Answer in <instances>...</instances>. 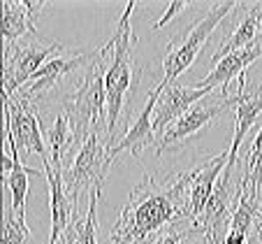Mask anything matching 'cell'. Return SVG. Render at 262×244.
I'll return each mask as SVG.
<instances>
[{
    "label": "cell",
    "instance_id": "6da1fadb",
    "mask_svg": "<svg viewBox=\"0 0 262 244\" xmlns=\"http://www.w3.org/2000/svg\"><path fill=\"white\" fill-rule=\"evenodd\" d=\"M183 219H193L186 174L181 172L165 184H158L154 174H144V179L130 191L119 221L112 226V244H146L160 228Z\"/></svg>",
    "mask_w": 262,
    "mask_h": 244
},
{
    "label": "cell",
    "instance_id": "7a4b0ae2",
    "mask_svg": "<svg viewBox=\"0 0 262 244\" xmlns=\"http://www.w3.org/2000/svg\"><path fill=\"white\" fill-rule=\"evenodd\" d=\"M114 54L112 40L95 49V56L84 68L77 89L63 100V112L68 114L72 130L77 135V142L84 145L93 133H98L100 124H107V91H104V75H107L109 60Z\"/></svg>",
    "mask_w": 262,
    "mask_h": 244
},
{
    "label": "cell",
    "instance_id": "3957f363",
    "mask_svg": "<svg viewBox=\"0 0 262 244\" xmlns=\"http://www.w3.org/2000/svg\"><path fill=\"white\" fill-rule=\"evenodd\" d=\"M137 3L130 0L125 5L123 14L119 19L114 35H112V45H114V54L109 60L107 75H104V91H107V151L114 149V133L119 126L121 112H123L125 103L135 95L137 89V79L133 77V56H135V37L133 26H130V16Z\"/></svg>",
    "mask_w": 262,
    "mask_h": 244
},
{
    "label": "cell",
    "instance_id": "277c9868",
    "mask_svg": "<svg viewBox=\"0 0 262 244\" xmlns=\"http://www.w3.org/2000/svg\"><path fill=\"white\" fill-rule=\"evenodd\" d=\"M239 3H211L207 7L202 16L195 21L190 28H186L183 33H179L177 37H172L167 45V51H165V58H163V79L160 84L167 89L177 82V77L181 75L183 70H188L190 65L195 63L198 54L202 51V47L207 45L209 35L216 30V26L221 24L223 19L232 12H237Z\"/></svg>",
    "mask_w": 262,
    "mask_h": 244
},
{
    "label": "cell",
    "instance_id": "5b68a950",
    "mask_svg": "<svg viewBox=\"0 0 262 244\" xmlns=\"http://www.w3.org/2000/svg\"><path fill=\"white\" fill-rule=\"evenodd\" d=\"M65 45L60 42H45L40 35H35L28 42H16L3 49V95L12 98L19 93L21 86L28 84V79L49 63V56L56 51H63Z\"/></svg>",
    "mask_w": 262,
    "mask_h": 244
},
{
    "label": "cell",
    "instance_id": "8992f818",
    "mask_svg": "<svg viewBox=\"0 0 262 244\" xmlns=\"http://www.w3.org/2000/svg\"><path fill=\"white\" fill-rule=\"evenodd\" d=\"M107 145H102L98 133H93L84 145L79 147V154L65 172V191L72 200L79 198L81 191H93L95 186H102L107 177Z\"/></svg>",
    "mask_w": 262,
    "mask_h": 244
},
{
    "label": "cell",
    "instance_id": "52a82bcc",
    "mask_svg": "<svg viewBox=\"0 0 262 244\" xmlns=\"http://www.w3.org/2000/svg\"><path fill=\"white\" fill-rule=\"evenodd\" d=\"M223 100L228 103V107H234V135H232V145L228 149V165H225L223 172H234L244 135L251 130L255 119L262 114V77H257L255 84L248 86L246 75H242L239 77L237 93L228 95V98H223Z\"/></svg>",
    "mask_w": 262,
    "mask_h": 244
},
{
    "label": "cell",
    "instance_id": "ba28073f",
    "mask_svg": "<svg viewBox=\"0 0 262 244\" xmlns=\"http://www.w3.org/2000/svg\"><path fill=\"white\" fill-rule=\"evenodd\" d=\"M5 130H10L16 142V149H24L26 154H37L47 158V149L42 142V121L37 119L35 103L21 98L19 93L5 98Z\"/></svg>",
    "mask_w": 262,
    "mask_h": 244
},
{
    "label": "cell",
    "instance_id": "9c48e42d",
    "mask_svg": "<svg viewBox=\"0 0 262 244\" xmlns=\"http://www.w3.org/2000/svg\"><path fill=\"white\" fill-rule=\"evenodd\" d=\"M225 110H228V103L223 98L218 105H195V107H190L181 119H177L158 139H156L158 154L174 151V149H179V147H183L193 135H198L204 126L213 124Z\"/></svg>",
    "mask_w": 262,
    "mask_h": 244
},
{
    "label": "cell",
    "instance_id": "30bf717a",
    "mask_svg": "<svg viewBox=\"0 0 262 244\" xmlns=\"http://www.w3.org/2000/svg\"><path fill=\"white\" fill-rule=\"evenodd\" d=\"M93 56H95V51H81V54L68 56V58H63V56H54L49 63H45L33 77H30L28 84L21 86L19 95L26 98V100H30V103L42 100L65 75H70V72H74V70H79V68H86V65L93 60Z\"/></svg>",
    "mask_w": 262,
    "mask_h": 244
},
{
    "label": "cell",
    "instance_id": "8fae6325",
    "mask_svg": "<svg viewBox=\"0 0 262 244\" xmlns=\"http://www.w3.org/2000/svg\"><path fill=\"white\" fill-rule=\"evenodd\" d=\"M165 91L163 84H158L151 93H148V100L144 103L142 112L139 116L135 119V124L130 126V130L123 135L119 145L114 149L107 151V165H112L116 158H119L121 151H130L133 156H139L146 147H151L156 142V130H154V112H156V105H158V98L160 93Z\"/></svg>",
    "mask_w": 262,
    "mask_h": 244
},
{
    "label": "cell",
    "instance_id": "7c38bea8",
    "mask_svg": "<svg viewBox=\"0 0 262 244\" xmlns=\"http://www.w3.org/2000/svg\"><path fill=\"white\" fill-rule=\"evenodd\" d=\"M225 165H228V151H223V154L204 160L198 168L183 172L186 174V184H188L190 216H193V221H200V216L204 214V209H207L209 200H211V193L216 189L218 179H221Z\"/></svg>",
    "mask_w": 262,
    "mask_h": 244
},
{
    "label": "cell",
    "instance_id": "4fadbf2b",
    "mask_svg": "<svg viewBox=\"0 0 262 244\" xmlns=\"http://www.w3.org/2000/svg\"><path fill=\"white\" fill-rule=\"evenodd\" d=\"M211 93V89H193V86H181V84H172L160 93L158 105L154 112V130H156V139L169 128L177 119H181L190 107H195L198 100H202L204 95Z\"/></svg>",
    "mask_w": 262,
    "mask_h": 244
},
{
    "label": "cell",
    "instance_id": "5bb4252c",
    "mask_svg": "<svg viewBox=\"0 0 262 244\" xmlns=\"http://www.w3.org/2000/svg\"><path fill=\"white\" fill-rule=\"evenodd\" d=\"M262 56V42H253L251 47H246V49L242 51H234V54L225 56L223 60H218L216 65H213V70L209 72L204 79H198L193 82V89H221L223 91V98H228V89H230V82L234 79V77H242L246 75V68L251 63H255L257 58Z\"/></svg>",
    "mask_w": 262,
    "mask_h": 244
},
{
    "label": "cell",
    "instance_id": "9a60e30c",
    "mask_svg": "<svg viewBox=\"0 0 262 244\" xmlns=\"http://www.w3.org/2000/svg\"><path fill=\"white\" fill-rule=\"evenodd\" d=\"M47 3L37 0H3V42L12 47L21 42L26 35H37L35 21L42 14ZM3 47V49H5Z\"/></svg>",
    "mask_w": 262,
    "mask_h": 244
},
{
    "label": "cell",
    "instance_id": "2e32d148",
    "mask_svg": "<svg viewBox=\"0 0 262 244\" xmlns=\"http://www.w3.org/2000/svg\"><path fill=\"white\" fill-rule=\"evenodd\" d=\"M45 163V177L49 181V205H51V239L58 242V237H63V233L68 230V226L74 219V200L65 191V172L60 168H54L47 158H42Z\"/></svg>",
    "mask_w": 262,
    "mask_h": 244
},
{
    "label": "cell",
    "instance_id": "e0dca14e",
    "mask_svg": "<svg viewBox=\"0 0 262 244\" xmlns=\"http://www.w3.org/2000/svg\"><path fill=\"white\" fill-rule=\"evenodd\" d=\"M239 12H242V16H239L237 26L228 37H223L221 47L211 56V63H218L225 56L251 47L255 42L257 33L262 30V3H239Z\"/></svg>",
    "mask_w": 262,
    "mask_h": 244
},
{
    "label": "cell",
    "instance_id": "ac0fdd59",
    "mask_svg": "<svg viewBox=\"0 0 262 244\" xmlns=\"http://www.w3.org/2000/svg\"><path fill=\"white\" fill-rule=\"evenodd\" d=\"M5 147L12 151L14 156V168H12L10 174H5V179L3 184L10 189L12 193V209H14V214L26 219V198H28V174H40V170H33V168H26L19 158V149H16V142L12 137L10 130H5Z\"/></svg>",
    "mask_w": 262,
    "mask_h": 244
},
{
    "label": "cell",
    "instance_id": "d6986e66",
    "mask_svg": "<svg viewBox=\"0 0 262 244\" xmlns=\"http://www.w3.org/2000/svg\"><path fill=\"white\" fill-rule=\"evenodd\" d=\"M100 189L95 186L89 193V207H86V216L79 219L74 216L72 223L68 226V230L63 233V244H98L95 242V230H98V198H100Z\"/></svg>",
    "mask_w": 262,
    "mask_h": 244
},
{
    "label": "cell",
    "instance_id": "ffe728a7",
    "mask_svg": "<svg viewBox=\"0 0 262 244\" xmlns=\"http://www.w3.org/2000/svg\"><path fill=\"white\" fill-rule=\"evenodd\" d=\"M239 189L242 193L251 195H262V126L255 133L251 147L246 154V163L242 170V179H239Z\"/></svg>",
    "mask_w": 262,
    "mask_h": 244
},
{
    "label": "cell",
    "instance_id": "44dd1931",
    "mask_svg": "<svg viewBox=\"0 0 262 244\" xmlns=\"http://www.w3.org/2000/svg\"><path fill=\"white\" fill-rule=\"evenodd\" d=\"M47 137H49V147H51V154H49L51 165L63 170L65 151H68L70 147L77 142V135H74L72 124H70V119H68V114H65V112H60V114L56 116V121H54V126H51V130H49V135H47Z\"/></svg>",
    "mask_w": 262,
    "mask_h": 244
},
{
    "label": "cell",
    "instance_id": "7402d4cb",
    "mask_svg": "<svg viewBox=\"0 0 262 244\" xmlns=\"http://www.w3.org/2000/svg\"><path fill=\"white\" fill-rule=\"evenodd\" d=\"M3 244H35L26 219L14 214L12 205L5 209V219H3Z\"/></svg>",
    "mask_w": 262,
    "mask_h": 244
},
{
    "label": "cell",
    "instance_id": "603a6c76",
    "mask_svg": "<svg viewBox=\"0 0 262 244\" xmlns=\"http://www.w3.org/2000/svg\"><path fill=\"white\" fill-rule=\"evenodd\" d=\"M186 7H188V3H186V0H174V3H169L167 10L163 12V16H160V19L154 24V30H160L165 24H167V21H172L177 14H181Z\"/></svg>",
    "mask_w": 262,
    "mask_h": 244
},
{
    "label": "cell",
    "instance_id": "cb8c5ba5",
    "mask_svg": "<svg viewBox=\"0 0 262 244\" xmlns=\"http://www.w3.org/2000/svg\"><path fill=\"white\" fill-rule=\"evenodd\" d=\"M255 244H262V202H260V219H257V228H255Z\"/></svg>",
    "mask_w": 262,
    "mask_h": 244
},
{
    "label": "cell",
    "instance_id": "d4e9b609",
    "mask_svg": "<svg viewBox=\"0 0 262 244\" xmlns=\"http://www.w3.org/2000/svg\"><path fill=\"white\" fill-rule=\"evenodd\" d=\"M49 244H56V239H51V237H49Z\"/></svg>",
    "mask_w": 262,
    "mask_h": 244
}]
</instances>
